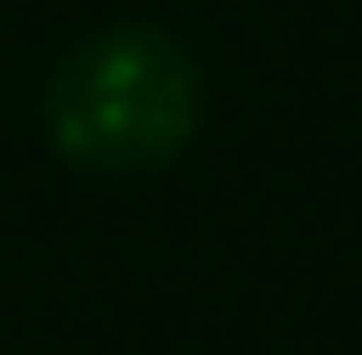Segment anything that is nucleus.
I'll list each match as a JSON object with an SVG mask.
<instances>
[{
	"label": "nucleus",
	"instance_id": "nucleus-1",
	"mask_svg": "<svg viewBox=\"0 0 362 355\" xmlns=\"http://www.w3.org/2000/svg\"><path fill=\"white\" fill-rule=\"evenodd\" d=\"M45 126L81 170H156L200 126V74L156 30H104L52 74Z\"/></svg>",
	"mask_w": 362,
	"mask_h": 355
}]
</instances>
